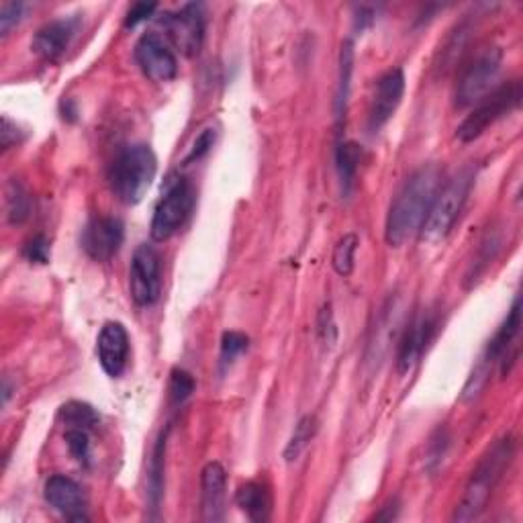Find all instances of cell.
<instances>
[{"mask_svg":"<svg viewBox=\"0 0 523 523\" xmlns=\"http://www.w3.org/2000/svg\"><path fill=\"white\" fill-rule=\"evenodd\" d=\"M197 389L195 378L190 376L186 370L182 368H174L172 376H170V401L174 405H182L186 403L190 397H193Z\"/></svg>","mask_w":523,"mask_h":523,"instance_id":"28","label":"cell"},{"mask_svg":"<svg viewBox=\"0 0 523 523\" xmlns=\"http://www.w3.org/2000/svg\"><path fill=\"white\" fill-rule=\"evenodd\" d=\"M519 327H521V305H519V299H515L507 319L503 321V325L499 327V331L495 334V338L489 342L487 346V352L477 368V372L472 374L470 378V385H474V391L479 389V380H483L487 374H489V368L495 364V362H501V374H507L509 372V366L515 358L513 354V346L517 342V336H519Z\"/></svg>","mask_w":523,"mask_h":523,"instance_id":"9","label":"cell"},{"mask_svg":"<svg viewBox=\"0 0 523 523\" xmlns=\"http://www.w3.org/2000/svg\"><path fill=\"white\" fill-rule=\"evenodd\" d=\"M156 9H158L156 3H137V5H133V7L129 9L127 17H125V27L129 29V27H135V25H139V23L148 21V19L156 13Z\"/></svg>","mask_w":523,"mask_h":523,"instance_id":"33","label":"cell"},{"mask_svg":"<svg viewBox=\"0 0 523 523\" xmlns=\"http://www.w3.org/2000/svg\"><path fill=\"white\" fill-rule=\"evenodd\" d=\"M403 94H405V74L401 68H393L385 76H380V80L376 82V92L368 117L370 131H378L393 119V115L397 113L403 101Z\"/></svg>","mask_w":523,"mask_h":523,"instance_id":"13","label":"cell"},{"mask_svg":"<svg viewBox=\"0 0 523 523\" xmlns=\"http://www.w3.org/2000/svg\"><path fill=\"white\" fill-rule=\"evenodd\" d=\"M235 503L252 521H266L272 511V497L264 483L250 481L235 493Z\"/></svg>","mask_w":523,"mask_h":523,"instance_id":"19","label":"cell"},{"mask_svg":"<svg viewBox=\"0 0 523 523\" xmlns=\"http://www.w3.org/2000/svg\"><path fill=\"white\" fill-rule=\"evenodd\" d=\"M135 62L150 80L170 82L178 74V60L170 43L158 33L141 35L135 45Z\"/></svg>","mask_w":523,"mask_h":523,"instance_id":"11","label":"cell"},{"mask_svg":"<svg viewBox=\"0 0 523 523\" xmlns=\"http://www.w3.org/2000/svg\"><path fill=\"white\" fill-rule=\"evenodd\" d=\"M360 160H362V148L356 144V141H340V146L336 150V168H338L344 197L352 193Z\"/></svg>","mask_w":523,"mask_h":523,"instance_id":"20","label":"cell"},{"mask_svg":"<svg viewBox=\"0 0 523 523\" xmlns=\"http://www.w3.org/2000/svg\"><path fill=\"white\" fill-rule=\"evenodd\" d=\"M23 9V3H5L0 7V33L9 35V31L21 21Z\"/></svg>","mask_w":523,"mask_h":523,"instance_id":"32","label":"cell"},{"mask_svg":"<svg viewBox=\"0 0 523 523\" xmlns=\"http://www.w3.org/2000/svg\"><path fill=\"white\" fill-rule=\"evenodd\" d=\"M60 419L68 425V430H92L99 425V413L92 405L82 401H70L60 409Z\"/></svg>","mask_w":523,"mask_h":523,"instance_id":"22","label":"cell"},{"mask_svg":"<svg viewBox=\"0 0 523 523\" xmlns=\"http://www.w3.org/2000/svg\"><path fill=\"white\" fill-rule=\"evenodd\" d=\"M97 352L103 370L109 376L119 378L129 360V334L123 323L109 321L103 325L97 340Z\"/></svg>","mask_w":523,"mask_h":523,"instance_id":"15","label":"cell"},{"mask_svg":"<svg viewBox=\"0 0 523 523\" xmlns=\"http://www.w3.org/2000/svg\"><path fill=\"white\" fill-rule=\"evenodd\" d=\"M76 31L78 19H56L47 23L33 37V52L45 62H56L66 54Z\"/></svg>","mask_w":523,"mask_h":523,"instance_id":"17","label":"cell"},{"mask_svg":"<svg viewBox=\"0 0 523 523\" xmlns=\"http://www.w3.org/2000/svg\"><path fill=\"white\" fill-rule=\"evenodd\" d=\"M215 139H217V131L213 127H207L199 133V137L195 139L193 148H190L188 156L184 158V164H193V162H199L203 160L215 146Z\"/></svg>","mask_w":523,"mask_h":523,"instance_id":"30","label":"cell"},{"mask_svg":"<svg viewBox=\"0 0 523 523\" xmlns=\"http://www.w3.org/2000/svg\"><path fill=\"white\" fill-rule=\"evenodd\" d=\"M352 72H354V45L346 41L340 52V78H338V92H336V117L342 121L346 117L350 88H352Z\"/></svg>","mask_w":523,"mask_h":523,"instance_id":"21","label":"cell"},{"mask_svg":"<svg viewBox=\"0 0 523 523\" xmlns=\"http://www.w3.org/2000/svg\"><path fill=\"white\" fill-rule=\"evenodd\" d=\"M358 235L356 233H346L342 240L336 244L334 258H331V264H334V270L340 276H350L354 272V258L358 250Z\"/></svg>","mask_w":523,"mask_h":523,"instance_id":"26","label":"cell"},{"mask_svg":"<svg viewBox=\"0 0 523 523\" xmlns=\"http://www.w3.org/2000/svg\"><path fill=\"white\" fill-rule=\"evenodd\" d=\"M45 501L70 521H88L86 499L76 481L62 474H54L45 483Z\"/></svg>","mask_w":523,"mask_h":523,"instance_id":"16","label":"cell"},{"mask_svg":"<svg viewBox=\"0 0 523 523\" xmlns=\"http://www.w3.org/2000/svg\"><path fill=\"white\" fill-rule=\"evenodd\" d=\"M156 172L158 160L150 146H127L117 154L109 168V184L121 203L137 205L148 195Z\"/></svg>","mask_w":523,"mask_h":523,"instance_id":"3","label":"cell"},{"mask_svg":"<svg viewBox=\"0 0 523 523\" xmlns=\"http://www.w3.org/2000/svg\"><path fill=\"white\" fill-rule=\"evenodd\" d=\"M166 440H168V430L162 432L156 448H154V456H152V464H150V497H152V507L158 509L160 499H162V489H164V454H166Z\"/></svg>","mask_w":523,"mask_h":523,"instance_id":"24","label":"cell"},{"mask_svg":"<svg viewBox=\"0 0 523 523\" xmlns=\"http://www.w3.org/2000/svg\"><path fill=\"white\" fill-rule=\"evenodd\" d=\"M250 346V338L242 331H225L221 340V366H231Z\"/></svg>","mask_w":523,"mask_h":523,"instance_id":"27","label":"cell"},{"mask_svg":"<svg viewBox=\"0 0 523 523\" xmlns=\"http://www.w3.org/2000/svg\"><path fill=\"white\" fill-rule=\"evenodd\" d=\"M162 25L176 50L184 56H197L205 41V15L201 5H186L176 13H166Z\"/></svg>","mask_w":523,"mask_h":523,"instance_id":"10","label":"cell"},{"mask_svg":"<svg viewBox=\"0 0 523 523\" xmlns=\"http://www.w3.org/2000/svg\"><path fill=\"white\" fill-rule=\"evenodd\" d=\"M436 331V317L430 313L415 315L407 327L405 334L399 342V352H397V370L399 374H407L415 368V364L421 360L423 352L430 346Z\"/></svg>","mask_w":523,"mask_h":523,"instance_id":"14","label":"cell"},{"mask_svg":"<svg viewBox=\"0 0 523 523\" xmlns=\"http://www.w3.org/2000/svg\"><path fill=\"white\" fill-rule=\"evenodd\" d=\"M513 456H515V442L511 436H505L503 440L495 442L493 448H489V452L483 456L479 466L472 472V477L464 489L462 501L458 503L452 515L454 521H472L481 517L499 481L503 479L505 470L509 468Z\"/></svg>","mask_w":523,"mask_h":523,"instance_id":"2","label":"cell"},{"mask_svg":"<svg viewBox=\"0 0 523 523\" xmlns=\"http://www.w3.org/2000/svg\"><path fill=\"white\" fill-rule=\"evenodd\" d=\"M76 115H78V111H76L74 103H72L70 99H64V101H62V117H64L66 121H76Z\"/></svg>","mask_w":523,"mask_h":523,"instance_id":"36","label":"cell"},{"mask_svg":"<svg viewBox=\"0 0 523 523\" xmlns=\"http://www.w3.org/2000/svg\"><path fill=\"white\" fill-rule=\"evenodd\" d=\"M31 213V199L23 184L13 180L7 188V217L13 225L23 223Z\"/></svg>","mask_w":523,"mask_h":523,"instance_id":"25","label":"cell"},{"mask_svg":"<svg viewBox=\"0 0 523 523\" xmlns=\"http://www.w3.org/2000/svg\"><path fill=\"white\" fill-rule=\"evenodd\" d=\"M319 336L325 344L334 346L336 338H338V329H336V323H334V315H331V309L325 307L319 315Z\"/></svg>","mask_w":523,"mask_h":523,"instance_id":"34","label":"cell"},{"mask_svg":"<svg viewBox=\"0 0 523 523\" xmlns=\"http://www.w3.org/2000/svg\"><path fill=\"white\" fill-rule=\"evenodd\" d=\"M521 97H523V90H521L519 80H511V82L495 88L481 103L474 105V111L458 127V131H456L458 139L466 141V144L468 141L479 139L493 123H497L511 111L519 109Z\"/></svg>","mask_w":523,"mask_h":523,"instance_id":"6","label":"cell"},{"mask_svg":"<svg viewBox=\"0 0 523 523\" xmlns=\"http://www.w3.org/2000/svg\"><path fill=\"white\" fill-rule=\"evenodd\" d=\"M440 178L442 172L436 164L421 166L407 178L387 215L385 240L389 246H403L413 233L421 229L440 190Z\"/></svg>","mask_w":523,"mask_h":523,"instance_id":"1","label":"cell"},{"mask_svg":"<svg viewBox=\"0 0 523 523\" xmlns=\"http://www.w3.org/2000/svg\"><path fill=\"white\" fill-rule=\"evenodd\" d=\"M0 137H3V150H9L19 141V129L9 117H3V131H0Z\"/></svg>","mask_w":523,"mask_h":523,"instance_id":"35","label":"cell"},{"mask_svg":"<svg viewBox=\"0 0 523 523\" xmlns=\"http://www.w3.org/2000/svg\"><path fill=\"white\" fill-rule=\"evenodd\" d=\"M503 52L499 47H485L474 56L462 70L456 84V105L472 107L481 103L489 92L495 90V84L501 74Z\"/></svg>","mask_w":523,"mask_h":523,"instance_id":"7","label":"cell"},{"mask_svg":"<svg viewBox=\"0 0 523 523\" xmlns=\"http://www.w3.org/2000/svg\"><path fill=\"white\" fill-rule=\"evenodd\" d=\"M317 434V419L315 415H305L297 427L295 432L287 444V450H284V460L287 462H295L299 460V456L305 452V448L309 446V442L315 438Z\"/></svg>","mask_w":523,"mask_h":523,"instance_id":"23","label":"cell"},{"mask_svg":"<svg viewBox=\"0 0 523 523\" xmlns=\"http://www.w3.org/2000/svg\"><path fill=\"white\" fill-rule=\"evenodd\" d=\"M472 182H474V170L464 168L460 174L448 180L444 188L438 190V195L430 207V213H427L419 229L423 242L438 244L446 240L468 201Z\"/></svg>","mask_w":523,"mask_h":523,"instance_id":"4","label":"cell"},{"mask_svg":"<svg viewBox=\"0 0 523 523\" xmlns=\"http://www.w3.org/2000/svg\"><path fill=\"white\" fill-rule=\"evenodd\" d=\"M193 205H195L193 186H190V182L184 176L170 174L162 188V197L152 217V227H150L152 240L166 242L172 235H176L186 223L190 211H193Z\"/></svg>","mask_w":523,"mask_h":523,"instance_id":"5","label":"cell"},{"mask_svg":"<svg viewBox=\"0 0 523 523\" xmlns=\"http://www.w3.org/2000/svg\"><path fill=\"white\" fill-rule=\"evenodd\" d=\"M227 472L219 462H209L201 472V507L205 521H221L225 515Z\"/></svg>","mask_w":523,"mask_h":523,"instance_id":"18","label":"cell"},{"mask_svg":"<svg viewBox=\"0 0 523 523\" xmlns=\"http://www.w3.org/2000/svg\"><path fill=\"white\" fill-rule=\"evenodd\" d=\"M131 299L139 307L154 305L162 295V262L154 246L141 244L129 268Z\"/></svg>","mask_w":523,"mask_h":523,"instance_id":"8","label":"cell"},{"mask_svg":"<svg viewBox=\"0 0 523 523\" xmlns=\"http://www.w3.org/2000/svg\"><path fill=\"white\" fill-rule=\"evenodd\" d=\"M66 444L70 454L80 462V464H88L90 458V440H88V432L86 430H68L66 432Z\"/></svg>","mask_w":523,"mask_h":523,"instance_id":"29","label":"cell"},{"mask_svg":"<svg viewBox=\"0 0 523 523\" xmlns=\"http://www.w3.org/2000/svg\"><path fill=\"white\" fill-rule=\"evenodd\" d=\"M125 227L117 217H94L82 231V248L94 262H109L123 246Z\"/></svg>","mask_w":523,"mask_h":523,"instance_id":"12","label":"cell"},{"mask_svg":"<svg viewBox=\"0 0 523 523\" xmlns=\"http://www.w3.org/2000/svg\"><path fill=\"white\" fill-rule=\"evenodd\" d=\"M25 258L29 262L47 264L50 262V242H47L43 235H35L33 240L25 246Z\"/></svg>","mask_w":523,"mask_h":523,"instance_id":"31","label":"cell"}]
</instances>
